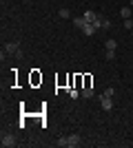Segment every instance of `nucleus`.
<instances>
[{
  "label": "nucleus",
  "mask_w": 133,
  "mask_h": 148,
  "mask_svg": "<svg viewBox=\"0 0 133 148\" xmlns=\"http://www.w3.org/2000/svg\"><path fill=\"white\" fill-rule=\"evenodd\" d=\"M95 18H98V13H93V11H87V13H84V20H87V22H93Z\"/></svg>",
  "instance_id": "9b49d317"
},
{
  "label": "nucleus",
  "mask_w": 133,
  "mask_h": 148,
  "mask_svg": "<svg viewBox=\"0 0 133 148\" xmlns=\"http://www.w3.org/2000/svg\"><path fill=\"white\" fill-rule=\"evenodd\" d=\"M124 29H127V31H131V29H133V18L124 20Z\"/></svg>",
  "instance_id": "4468645a"
},
{
  "label": "nucleus",
  "mask_w": 133,
  "mask_h": 148,
  "mask_svg": "<svg viewBox=\"0 0 133 148\" xmlns=\"http://www.w3.org/2000/svg\"><path fill=\"white\" fill-rule=\"evenodd\" d=\"M82 97H93V88H91V86H84L82 88Z\"/></svg>",
  "instance_id": "f8f14e48"
},
{
  "label": "nucleus",
  "mask_w": 133,
  "mask_h": 148,
  "mask_svg": "<svg viewBox=\"0 0 133 148\" xmlns=\"http://www.w3.org/2000/svg\"><path fill=\"white\" fill-rule=\"evenodd\" d=\"M100 106H102V111H111V108H113L111 97H102V95H100Z\"/></svg>",
  "instance_id": "7ed1b4c3"
},
{
  "label": "nucleus",
  "mask_w": 133,
  "mask_h": 148,
  "mask_svg": "<svg viewBox=\"0 0 133 148\" xmlns=\"http://www.w3.org/2000/svg\"><path fill=\"white\" fill-rule=\"evenodd\" d=\"M0 144H2V148H13L16 146V137L13 135H5V133H2V137H0Z\"/></svg>",
  "instance_id": "f257e3e1"
},
{
  "label": "nucleus",
  "mask_w": 133,
  "mask_h": 148,
  "mask_svg": "<svg viewBox=\"0 0 133 148\" xmlns=\"http://www.w3.org/2000/svg\"><path fill=\"white\" fill-rule=\"evenodd\" d=\"M67 146H71V148L80 146V135H78V133H73V135H69V142H67Z\"/></svg>",
  "instance_id": "39448f33"
},
{
  "label": "nucleus",
  "mask_w": 133,
  "mask_h": 148,
  "mask_svg": "<svg viewBox=\"0 0 133 148\" xmlns=\"http://www.w3.org/2000/svg\"><path fill=\"white\" fill-rule=\"evenodd\" d=\"M84 36H93V33H95V31H98V29H95V25H93V22H89V25L87 27H84Z\"/></svg>",
  "instance_id": "0eeeda50"
},
{
  "label": "nucleus",
  "mask_w": 133,
  "mask_h": 148,
  "mask_svg": "<svg viewBox=\"0 0 133 148\" xmlns=\"http://www.w3.org/2000/svg\"><path fill=\"white\" fill-rule=\"evenodd\" d=\"M115 49H118V42H115L113 38H109L107 40V51H115Z\"/></svg>",
  "instance_id": "1a4fd4ad"
},
{
  "label": "nucleus",
  "mask_w": 133,
  "mask_h": 148,
  "mask_svg": "<svg viewBox=\"0 0 133 148\" xmlns=\"http://www.w3.org/2000/svg\"><path fill=\"white\" fill-rule=\"evenodd\" d=\"M58 18H71V11L67 9V7H62V9L58 11Z\"/></svg>",
  "instance_id": "9d476101"
},
{
  "label": "nucleus",
  "mask_w": 133,
  "mask_h": 148,
  "mask_svg": "<svg viewBox=\"0 0 133 148\" xmlns=\"http://www.w3.org/2000/svg\"><path fill=\"white\" fill-rule=\"evenodd\" d=\"M120 16H122L124 20L131 18V16H133V13H131V5H129V7H122V9H120Z\"/></svg>",
  "instance_id": "423d86ee"
},
{
  "label": "nucleus",
  "mask_w": 133,
  "mask_h": 148,
  "mask_svg": "<svg viewBox=\"0 0 133 148\" xmlns=\"http://www.w3.org/2000/svg\"><path fill=\"white\" fill-rule=\"evenodd\" d=\"M93 25H95V29H109V27H111V22H109L104 16H98V18L93 20Z\"/></svg>",
  "instance_id": "f03ea898"
},
{
  "label": "nucleus",
  "mask_w": 133,
  "mask_h": 148,
  "mask_svg": "<svg viewBox=\"0 0 133 148\" xmlns=\"http://www.w3.org/2000/svg\"><path fill=\"white\" fill-rule=\"evenodd\" d=\"M129 5H131V7H133V0H129Z\"/></svg>",
  "instance_id": "f3484780"
},
{
  "label": "nucleus",
  "mask_w": 133,
  "mask_h": 148,
  "mask_svg": "<svg viewBox=\"0 0 133 148\" xmlns=\"http://www.w3.org/2000/svg\"><path fill=\"white\" fill-rule=\"evenodd\" d=\"M131 38H133V29H131Z\"/></svg>",
  "instance_id": "a211bd4d"
},
{
  "label": "nucleus",
  "mask_w": 133,
  "mask_h": 148,
  "mask_svg": "<svg viewBox=\"0 0 133 148\" xmlns=\"http://www.w3.org/2000/svg\"><path fill=\"white\" fill-rule=\"evenodd\" d=\"M113 93H115V88H111V86H109L107 91L102 93V97H113Z\"/></svg>",
  "instance_id": "ddd939ff"
},
{
  "label": "nucleus",
  "mask_w": 133,
  "mask_h": 148,
  "mask_svg": "<svg viewBox=\"0 0 133 148\" xmlns=\"http://www.w3.org/2000/svg\"><path fill=\"white\" fill-rule=\"evenodd\" d=\"M16 51H18V42H7L5 44V53L7 56H13Z\"/></svg>",
  "instance_id": "20e7f679"
},
{
  "label": "nucleus",
  "mask_w": 133,
  "mask_h": 148,
  "mask_svg": "<svg viewBox=\"0 0 133 148\" xmlns=\"http://www.w3.org/2000/svg\"><path fill=\"white\" fill-rule=\"evenodd\" d=\"M73 25H76L78 29H84V27H87L89 22H87V20H84V16H82V18H73Z\"/></svg>",
  "instance_id": "6e6552de"
},
{
  "label": "nucleus",
  "mask_w": 133,
  "mask_h": 148,
  "mask_svg": "<svg viewBox=\"0 0 133 148\" xmlns=\"http://www.w3.org/2000/svg\"><path fill=\"white\" fill-rule=\"evenodd\" d=\"M67 142H69V137H60V139H58V146H67Z\"/></svg>",
  "instance_id": "dca6fc26"
},
{
  "label": "nucleus",
  "mask_w": 133,
  "mask_h": 148,
  "mask_svg": "<svg viewBox=\"0 0 133 148\" xmlns=\"http://www.w3.org/2000/svg\"><path fill=\"white\" fill-rule=\"evenodd\" d=\"M104 58H107L109 62H111V60H115V51H107V56H104Z\"/></svg>",
  "instance_id": "2eb2a0df"
}]
</instances>
